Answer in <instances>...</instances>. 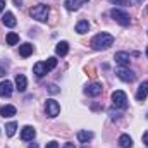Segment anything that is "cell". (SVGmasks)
<instances>
[{"label":"cell","instance_id":"cell-14","mask_svg":"<svg viewBox=\"0 0 148 148\" xmlns=\"http://www.w3.org/2000/svg\"><path fill=\"white\" fill-rule=\"evenodd\" d=\"M67 52H69V43H67V41H60V43H57V47H55V53H57L59 57L67 55Z\"/></svg>","mask_w":148,"mask_h":148},{"label":"cell","instance_id":"cell-36","mask_svg":"<svg viewBox=\"0 0 148 148\" xmlns=\"http://www.w3.org/2000/svg\"><path fill=\"white\" fill-rule=\"evenodd\" d=\"M84 148H86V147H84Z\"/></svg>","mask_w":148,"mask_h":148},{"label":"cell","instance_id":"cell-18","mask_svg":"<svg viewBox=\"0 0 148 148\" xmlns=\"http://www.w3.org/2000/svg\"><path fill=\"white\" fill-rule=\"evenodd\" d=\"M119 147L121 148H131L133 147V140L129 134H121L119 136Z\"/></svg>","mask_w":148,"mask_h":148},{"label":"cell","instance_id":"cell-23","mask_svg":"<svg viewBox=\"0 0 148 148\" xmlns=\"http://www.w3.org/2000/svg\"><path fill=\"white\" fill-rule=\"evenodd\" d=\"M45 66H47V69H48V73H50L52 69H55V67H57V59H55V57H50V59H47Z\"/></svg>","mask_w":148,"mask_h":148},{"label":"cell","instance_id":"cell-13","mask_svg":"<svg viewBox=\"0 0 148 148\" xmlns=\"http://www.w3.org/2000/svg\"><path fill=\"white\" fill-rule=\"evenodd\" d=\"M16 88H17L19 91H26V88H28V79H26L24 74H17V76H16Z\"/></svg>","mask_w":148,"mask_h":148},{"label":"cell","instance_id":"cell-21","mask_svg":"<svg viewBox=\"0 0 148 148\" xmlns=\"http://www.w3.org/2000/svg\"><path fill=\"white\" fill-rule=\"evenodd\" d=\"M84 2H88V0H66V7L69 10H77L79 5H83Z\"/></svg>","mask_w":148,"mask_h":148},{"label":"cell","instance_id":"cell-34","mask_svg":"<svg viewBox=\"0 0 148 148\" xmlns=\"http://www.w3.org/2000/svg\"><path fill=\"white\" fill-rule=\"evenodd\" d=\"M147 55H148V47H147Z\"/></svg>","mask_w":148,"mask_h":148},{"label":"cell","instance_id":"cell-16","mask_svg":"<svg viewBox=\"0 0 148 148\" xmlns=\"http://www.w3.org/2000/svg\"><path fill=\"white\" fill-rule=\"evenodd\" d=\"M88 29H90V23H88L86 19H81V21H77V24H76V33H79V35H84V33H88Z\"/></svg>","mask_w":148,"mask_h":148},{"label":"cell","instance_id":"cell-19","mask_svg":"<svg viewBox=\"0 0 148 148\" xmlns=\"http://www.w3.org/2000/svg\"><path fill=\"white\" fill-rule=\"evenodd\" d=\"M16 107L14 105H3L2 109H0V115L2 117H12V115H16Z\"/></svg>","mask_w":148,"mask_h":148},{"label":"cell","instance_id":"cell-24","mask_svg":"<svg viewBox=\"0 0 148 148\" xmlns=\"http://www.w3.org/2000/svg\"><path fill=\"white\" fill-rule=\"evenodd\" d=\"M7 43H9V45L19 43V35H17V33H9V35H7Z\"/></svg>","mask_w":148,"mask_h":148},{"label":"cell","instance_id":"cell-4","mask_svg":"<svg viewBox=\"0 0 148 148\" xmlns=\"http://www.w3.org/2000/svg\"><path fill=\"white\" fill-rule=\"evenodd\" d=\"M110 16L121 24V26H129L131 24V17L126 10H121V9H112L110 10Z\"/></svg>","mask_w":148,"mask_h":148},{"label":"cell","instance_id":"cell-20","mask_svg":"<svg viewBox=\"0 0 148 148\" xmlns=\"http://www.w3.org/2000/svg\"><path fill=\"white\" fill-rule=\"evenodd\" d=\"M93 133L91 131H79L77 133V141H81V143H88L90 140H93Z\"/></svg>","mask_w":148,"mask_h":148},{"label":"cell","instance_id":"cell-29","mask_svg":"<svg viewBox=\"0 0 148 148\" xmlns=\"http://www.w3.org/2000/svg\"><path fill=\"white\" fill-rule=\"evenodd\" d=\"M5 9V0H0V12Z\"/></svg>","mask_w":148,"mask_h":148},{"label":"cell","instance_id":"cell-28","mask_svg":"<svg viewBox=\"0 0 148 148\" xmlns=\"http://www.w3.org/2000/svg\"><path fill=\"white\" fill-rule=\"evenodd\" d=\"M143 143H145V145L148 147V131L145 133V134H143Z\"/></svg>","mask_w":148,"mask_h":148},{"label":"cell","instance_id":"cell-10","mask_svg":"<svg viewBox=\"0 0 148 148\" xmlns=\"http://www.w3.org/2000/svg\"><path fill=\"white\" fill-rule=\"evenodd\" d=\"M35 136H36L35 127H31V126H24V127H23V131H21V138H23L24 141H29V140H33Z\"/></svg>","mask_w":148,"mask_h":148},{"label":"cell","instance_id":"cell-33","mask_svg":"<svg viewBox=\"0 0 148 148\" xmlns=\"http://www.w3.org/2000/svg\"><path fill=\"white\" fill-rule=\"evenodd\" d=\"M28 148H38V145H36V143H31V145H29Z\"/></svg>","mask_w":148,"mask_h":148},{"label":"cell","instance_id":"cell-30","mask_svg":"<svg viewBox=\"0 0 148 148\" xmlns=\"http://www.w3.org/2000/svg\"><path fill=\"white\" fill-rule=\"evenodd\" d=\"M112 3H115V5H119V3H124V0H110Z\"/></svg>","mask_w":148,"mask_h":148},{"label":"cell","instance_id":"cell-5","mask_svg":"<svg viewBox=\"0 0 148 148\" xmlns=\"http://www.w3.org/2000/svg\"><path fill=\"white\" fill-rule=\"evenodd\" d=\"M45 112H47L48 117H57V115L60 114V105H59L53 98H48V100L45 102Z\"/></svg>","mask_w":148,"mask_h":148},{"label":"cell","instance_id":"cell-7","mask_svg":"<svg viewBox=\"0 0 148 148\" xmlns=\"http://www.w3.org/2000/svg\"><path fill=\"white\" fill-rule=\"evenodd\" d=\"M114 59H115V62H117L119 66H122V67H129V64H131V55L126 53V52H117Z\"/></svg>","mask_w":148,"mask_h":148},{"label":"cell","instance_id":"cell-1","mask_svg":"<svg viewBox=\"0 0 148 148\" xmlns=\"http://www.w3.org/2000/svg\"><path fill=\"white\" fill-rule=\"evenodd\" d=\"M112 43H114V36L109 33H100L91 40V47L95 50H107L109 47H112Z\"/></svg>","mask_w":148,"mask_h":148},{"label":"cell","instance_id":"cell-15","mask_svg":"<svg viewBox=\"0 0 148 148\" xmlns=\"http://www.w3.org/2000/svg\"><path fill=\"white\" fill-rule=\"evenodd\" d=\"M33 73L36 74L38 77H43L45 74L48 73V69H47V66H45V62H36V64L33 66Z\"/></svg>","mask_w":148,"mask_h":148},{"label":"cell","instance_id":"cell-11","mask_svg":"<svg viewBox=\"0 0 148 148\" xmlns=\"http://www.w3.org/2000/svg\"><path fill=\"white\" fill-rule=\"evenodd\" d=\"M147 97H148V81H143V83L140 84L138 91H136V100L143 102V100H145Z\"/></svg>","mask_w":148,"mask_h":148},{"label":"cell","instance_id":"cell-9","mask_svg":"<svg viewBox=\"0 0 148 148\" xmlns=\"http://www.w3.org/2000/svg\"><path fill=\"white\" fill-rule=\"evenodd\" d=\"M12 91H14V86H12V83L9 79L0 83V97H10Z\"/></svg>","mask_w":148,"mask_h":148},{"label":"cell","instance_id":"cell-8","mask_svg":"<svg viewBox=\"0 0 148 148\" xmlns=\"http://www.w3.org/2000/svg\"><path fill=\"white\" fill-rule=\"evenodd\" d=\"M102 84L100 83H91V84H88L86 86V90H84V93L88 95V97H98V95H102Z\"/></svg>","mask_w":148,"mask_h":148},{"label":"cell","instance_id":"cell-3","mask_svg":"<svg viewBox=\"0 0 148 148\" xmlns=\"http://www.w3.org/2000/svg\"><path fill=\"white\" fill-rule=\"evenodd\" d=\"M112 103H114V107H117V109H121V110H124V109H127V97H126V93L122 91V90H115L114 93H112Z\"/></svg>","mask_w":148,"mask_h":148},{"label":"cell","instance_id":"cell-27","mask_svg":"<svg viewBox=\"0 0 148 148\" xmlns=\"http://www.w3.org/2000/svg\"><path fill=\"white\" fill-rule=\"evenodd\" d=\"M110 117L115 121V119H121V114H117V112H114V110H110Z\"/></svg>","mask_w":148,"mask_h":148},{"label":"cell","instance_id":"cell-35","mask_svg":"<svg viewBox=\"0 0 148 148\" xmlns=\"http://www.w3.org/2000/svg\"><path fill=\"white\" fill-rule=\"evenodd\" d=\"M147 10H148V9H147Z\"/></svg>","mask_w":148,"mask_h":148},{"label":"cell","instance_id":"cell-2","mask_svg":"<svg viewBox=\"0 0 148 148\" xmlns=\"http://www.w3.org/2000/svg\"><path fill=\"white\" fill-rule=\"evenodd\" d=\"M48 12H50L48 5H45V3H38V5H35V7H31L29 16H31L33 19L40 21V23H45V21L48 19Z\"/></svg>","mask_w":148,"mask_h":148},{"label":"cell","instance_id":"cell-31","mask_svg":"<svg viewBox=\"0 0 148 148\" xmlns=\"http://www.w3.org/2000/svg\"><path fill=\"white\" fill-rule=\"evenodd\" d=\"M62 148H76V147H74L73 143H66V145H64Z\"/></svg>","mask_w":148,"mask_h":148},{"label":"cell","instance_id":"cell-12","mask_svg":"<svg viewBox=\"0 0 148 148\" xmlns=\"http://www.w3.org/2000/svg\"><path fill=\"white\" fill-rule=\"evenodd\" d=\"M2 23H3V26H7V28H14V26L17 24V21H16V17H14L12 12H5L3 17H2Z\"/></svg>","mask_w":148,"mask_h":148},{"label":"cell","instance_id":"cell-26","mask_svg":"<svg viewBox=\"0 0 148 148\" xmlns=\"http://www.w3.org/2000/svg\"><path fill=\"white\" fill-rule=\"evenodd\" d=\"M47 148H59V143L57 141H50V143H47Z\"/></svg>","mask_w":148,"mask_h":148},{"label":"cell","instance_id":"cell-25","mask_svg":"<svg viewBox=\"0 0 148 148\" xmlns=\"http://www.w3.org/2000/svg\"><path fill=\"white\" fill-rule=\"evenodd\" d=\"M59 91H60V90H59V86H57V84H50V86H48V93H52V95H57Z\"/></svg>","mask_w":148,"mask_h":148},{"label":"cell","instance_id":"cell-32","mask_svg":"<svg viewBox=\"0 0 148 148\" xmlns=\"http://www.w3.org/2000/svg\"><path fill=\"white\" fill-rule=\"evenodd\" d=\"M3 74H5V69H3V67H0V77H2Z\"/></svg>","mask_w":148,"mask_h":148},{"label":"cell","instance_id":"cell-22","mask_svg":"<svg viewBox=\"0 0 148 148\" xmlns=\"http://www.w3.org/2000/svg\"><path fill=\"white\" fill-rule=\"evenodd\" d=\"M16 129H17V124H16V122H9V124L5 126L7 136H14V134H16Z\"/></svg>","mask_w":148,"mask_h":148},{"label":"cell","instance_id":"cell-6","mask_svg":"<svg viewBox=\"0 0 148 148\" xmlns=\"http://www.w3.org/2000/svg\"><path fill=\"white\" fill-rule=\"evenodd\" d=\"M117 77L121 79V81H124V83H133L134 79H136V74L133 73L131 69H126V67H121V69H117Z\"/></svg>","mask_w":148,"mask_h":148},{"label":"cell","instance_id":"cell-17","mask_svg":"<svg viewBox=\"0 0 148 148\" xmlns=\"http://www.w3.org/2000/svg\"><path fill=\"white\" fill-rule=\"evenodd\" d=\"M33 50H35V48H33L31 43H23V45L19 47V53H21V57H24V59L29 57V55L33 53Z\"/></svg>","mask_w":148,"mask_h":148}]
</instances>
